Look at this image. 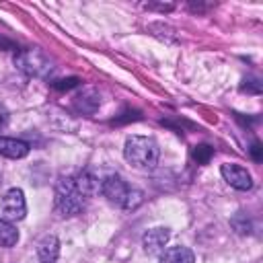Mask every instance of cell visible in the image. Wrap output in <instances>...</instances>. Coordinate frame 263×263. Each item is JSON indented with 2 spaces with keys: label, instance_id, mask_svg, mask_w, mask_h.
Segmentation results:
<instances>
[{
  "label": "cell",
  "instance_id": "6da1fadb",
  "mask_svg": "<svg viewBox=\"0 0 263 263\" xmlns=\"http://www.w3.org/2000/svg\"><path fill=\"white\" fill-rule=\"evenodd\" d=\"M123 156L138 168H154L160 156L158 144L148 136H129L125 140Z\"/></svg>",
  "mask_w": 263,
  "mask_h": 263
},
{
  "label": "cell",
  "instance_id": "7a4b0ae2",
  "mask_svg": "<svg viewBox=\"0 0 263 263\" xmlns=\"http://www.w3.org/2000/svg\"><path fill=\"white\" fill-rule=\"evenodd\" d=\"M101 193L107 197L109 203L125 210H134L142 203V191L129 187L119 175H109L101 181Z\"/></svg>",
  "mask_w": 263,
  "mask_h": 263
},
{
  "label": "cell",
  "instance_id": "3957f363",
  "mask_svg": "<svg viewBox=\"0 0 263 263\" xmlns=\"http://www.w3.org/2000/svg\"><path fill=\"white\" fill-rule=\"evenodd\" d=\"M84 195L76 189L72 177H62L55 185V210L62 216H76L84 210Z\"/></svg>",
  "mask_w": 263,
  "mask_h": 263
},
{
  "label": "cell",
  "instance_id": "277c9868",
  "mask_svg": "<svg viewBox=\"0 0 263 263\" xmlns=\"http://www.w3.org/2000/svg\"><path fill=\"white\" fill-rule=\"evenodd\" d=\"M14 64L18 70H23L29 76H37V78H45L51 72V60L39 51V49H21L14 55Z\"/></svg>",
  "mask_w": 263,
  "mask_h": 263
},
{
  "label": "cell",
  "instance_id": "5b68a950",
  "mask_svg": "<svg viewBox=\"0 0 263 263\" xmlns=\"http://www.w3.org/2000/svg\"><path fill=\"white\" fill-rule=\"evenodd\" d=\"M27 214V201H25V193L18 187H10L4 195H2V216L8 222H16L23 220Z\"/></svg>",
  "mask_w": 263,
  "mask_h": 263
},
{
  "label": "cell",
  "instance_id": "8992f818",
  "mask_svg": "<svg viewBox=\"0 0 263 263\" xmlns=\"http://www.w3.org/2000/svg\"><path fill=\"white\" fill-rule=\"evenodd\" d=\"M220 173H222L224 181H226L230 187L238 189V191H247V189L253 187V177H251V173H249L245 166H240V164L226 162V164H222Z\"/></svg>",
  "mask_w": 263,
  "mask_h": 263
},
{
  "label": "cell",
  "instance_id": "52a82bcc",
  "mask_svg": "<svg viewBox=\"0 0 263 263\" xmlns=\"http://www.w3.org/2000/svg\"><path fill=\"white\" fill-rule=\"evenodd\" d=\"M168 238H171L168 228H162V226L152 228V230H148V232L144 234V238H142L144 251H146L148 255H158V253H162V251H164V247H166Z\"/></svg>",
  "mask_w": 263,
  "mask_h": 263
},
{
  "label": "cell",
  "instance_id": "ba28073f",
  "mask_svg": "<svg viewBox=\"0 0 263 263\" xmlns=\"http://www.w3.org/2000/svg\"><path fill=\"white\" fill-rule=\"evenodd\" d=\"M31 146L25 142V140H16V138H6L2 136L0 138V154L6 156V158H25L29 154Z\"/></svg>",
  "mask_w": 263,
  "mask_h": 263
},
{
  "label": "cell",
  "instance_id": "9c48e42d",
  "mask_svg": "<svg viewBox=\"0 0 263 263\" xmlns=\"http://www.w3.org/2000/svg\"><path fill=\"white\" fill-rule=\"evenodd\" d=\"M74 179V183H76V189L84 195V197H88V195H95V193H99L101 191V181L90 173V171H80L76 177H72Z\"/></svg>",
  "mask_w": 263,
  "mask_h": 263
},
{
  "label": "cell",
  "instance_id": "30bf717a",
  "mask_svg": "<svg viewBox=\"0 0 263 263\" xmlns=\"http://www.w3.org/2000/svg\"><path fill=\"white\" fill-rule=\"evenodd\" d=\"M58 255H60V240L51 234V236H45L39 247H37V257H39V263H55L58 261Z\"/></svg>",
  "mask_w": 263,
  "mask_h": 263
},
{
  "label": "cell",
  "instance_id": "8fae6325",
  "mask_svg": "<svg viewBox=\"0 0 263 263\" xmlns=\"http://www.w3.org/2000/svg\"><path fill=\"white\" fill-rule=\"evenodd\" d=\"M160 263H195L193 253L187 247H168L160 253Z\"/></svg>",
  "mask_w": 263,
  "mask_h": 263
},
{
  "label": "cell",
  "instance_id": "7c38bea8",
  "mask_svg": "<svg viewBox=\"0 0 263 263\" xmlns=\"http://www.w3.org/2000/svg\"><path fill=\"white\" fill-rule=\"evenodd\" d=\"M18 240V230L12 222L0 218V247H14Z\"/></svg>",
  "mask_w": 263,
  "mask_h": 263
},
{
  "label": "cell",
  "instance_id": "4fadbf2b",
  "mask_svg": "<svg viewBox=\"0 0 263 263\" xmlns=\"http://www.w3.org/2000/svg\"><path fill=\"white\" fill-rule=\"evenodd\" d=\"M191 156H193V160H197L199 164H205V162H210V158L214 156V148L208 146V144H199V146H195V148L191 150Z\"/></svg>",
  "mask_w": 263,
  "mask_h": 263
},
{
  "label": "cell",
  "instance_id": "5bb4252c",
  "mask_svg": "<svg viewBox=\"0 0 263 263\" xmlns=\"http://www.w3.org/2000/svg\"><path fill=\"white\" fill-rule=\"evenodd\" d=\"M78 84V78H68V80H58V82H53V88H60V90H68V88H72V86H76Z\"/></svg>",
  "mask_w": 263,
  "mask_h": 263
},
{
  "label": "cell",
  "instance_id": "9a60e30c",
  "mask_svg": "<svg viewBox=\"0 0 263 263\" xmlns=\"http://www.w3.org/2000/svg\"><path fill=\"white\" fill-rule=\"evenodd\" d=\"M8 119H10V115H8V109L0 103V129H4L6 125H8Z\"/></svg>",
  "mask_w": 263,
  "mask_h": 263
},
{
  "label": "cell",
  "instance_id": "2e32d148",
  "mask_svg": "<svg viewBox=\"0 0 263 263\" xmlns=\"http://www.w3.org/2000/svg\"><path fill=\"white\" fill-rule=\"evenodd\" d=\"M261 144L259 142H253V146H251V156H253V160L255 162H261Z\"/></svg>",
  "mask_w": 263,
  "mask_h": 263
}]
</instances>
